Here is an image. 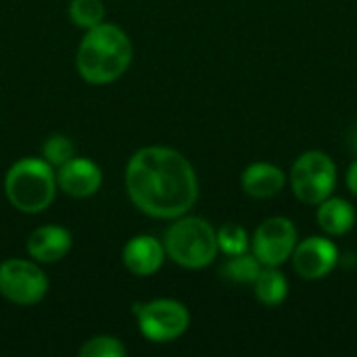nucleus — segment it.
Listing matches in <instances>:
<instances>
[{"mask_svg": "<svg viewBox=\"0 0 357 357\" xmlns=\"http://www.w3.org/2000/svg\"><path fill=\"white\" fill-rule=\"evenodd\" d=\"M126 188L132 203L157 220L186 215L199 197V180L190 161L167 146H144L126 167Z\"/></svg>", "mask_w": 357, "mask_h": 357, "instance_id": "obj_1", "label": "nucleus"}, {"mask_svg": "<svg viewBox=\"0 0 357 357\" xmlns=\"http://www.w3.org/2000/svg\"><path fill=\"white\" fill-rule=\"evenodd\" d=\"M134 46L128 33L113 23H98L88 29L77 46V73L88 84H111L130 67Z\"/></svg>", "mask_w": 357, "mask_h": 357, "instance_id": "obj_2", "label": "nucleus"}, {"mask_svg": "<svg viewBox=\"0 0 357 357\" xmlns=\"http://www.w3.org/2000/svg\"><path fill=\"white\" fill-rule=\"evenodd\" d=\"M8 203L23 213H40L50 207L56 195V174L46 159H21L4 178Z\"/></svg>", "mask_w": 357, "mask_h": 357, "instance_id": "obj_3", "label": "nucleus"}, {"mask_svg": "<svg viewBox=\"0 0 357 357\" xmlns=\"http://www.w3.org/2000/svg\"><path fill=\"white\" fill-rule=\"evenodd\" d=\"M165 255L182 268L201 270L218 257V232L203 218L180 215L165 232Z\"/></svg>", "mask_w": 357, "mask_h": 357, "instance_id": "obj_4", "label": "nucleus"}, {"mask_svg": "<svg viewBox=\"0 0 357 357\" xmlns=\"http://www.w3.org/2000/svg\"><path fill=\"white\" fill-rule=\"evenodd\" d=\"M291 188L303 205H320L337 188V165L324 151H305L291 167Z\"/></svg>", "mask_w": 357, "mask_h": 357, "instance_id": "obj_5", "label": "nucleus"}, {"mask_svg": "<svg viewBox=\"0 0 357 357\" xmlns=\"http://www.w3.org/2000/svg\"><path fill=\"white\" fill-rule=\"evenodd\" d=\"M138 328L153 343H169L180 339L190 326V312L176 299H153L132 305Z\"/></svg>", "mask_w": 357, "mask_h": 357, "instance_id": "obj_6", "label": "nucleus"}, {"mask_svg": "<svg viewBox=\"0 0 357 357\" xmlns=\"http://www.w3.org/2000/svg\"><path fill=\"white\" fill-rule=\"evenodd\" d=\"M48 293L46 274L27 259H6L0 264V295L17 305H36Z\"/></svg>", "mask_w": 357, "mask_h": 357, "instance_id": "obj_7", "label": "nucleus"}, {"mask_svg": "<svg viewBox=\"0 0 357 357\" xmlns=\"http://www.w3.org/2000/svg\"><path fill=\"white\" fill-rule=\"evenodd\" d=\"M297 228L289 218L276 215L268 218L255 230L251 238V253L259 259L261 266H282L291 259L297 247Z\"/></svg>", "mask_w": 357, "mask_h": 357, "instance_id": "obj_8", "label": "nucleus"}, {"mask_svg": "<svg viewBox=\"0 0 357 357\" xmlns=\"http://www.w3.org/2000/svg\"><path fill=\"white\" fill-rule=\"evenodd\" d=\"M293 268L303 280H322L339 266V249L326 236H310L297 243Z\"/></svg>", "mask_w": 357, "mask_h": 357, "instance_id": "obj_9", "label": "nucleus"}, {"mask_svg": "<svg viewBox=\"0 0 357 357\" xmlns=\"http://www.w3.org/2000/svg\"><path fill=\"white\" fill-rule=\"evenodd\" d=\"M102 184L100 167L86 157H71L56 172V186L75 199L92 197Z\"/></svg>", "mask_w": 357, "mask_h": 357, "instance_id": "obj_10", "label": "nucleus"}, {"mask_svg": "<svg viewBox=\"0 0 357 357\" xmlns=\"http://www.w3.org/2000/svg\"><path fill=\"white\" fill-rule=\"evenodd\" d=\"M165 261V247L155 236L140 234L123 247V266L134 276H153Z\"/></svg>", "mask_w": 357, "mask_h": 357, "instance_id": "obj_11", "label": "nucleus"}, {"mask_svg": "<svg viewBox=\"0 0 357 357\" xmlns=\"http://www.w3.org/2000/svg\"><path fill=\"white\" fill-rule=\"evenodd\" d=\"M71 232L61 226H42L27 238V253L33 261L54 264L71 251Z\"/></svg>", "mask_w": 357, "mask_h": 357, "instance_id": "obj_12", "label": "nucleus"}, {"mask_svg": "<svg viewBox=\"0 0 357 357\" xmlns=\"http://www.w3.org/2000/svg\"><path fill=\"white\" fill-rule=\"evenodd\" d=\"M241 184H243V190L253 199H272L284 190L287 174L274 163L257 161V163H251L243 172Z\"/></svg>", "mask_w": 357, "mask_h": 357, "instance_id": "obj_13", "label": "nucleus"}, {"mask_svg": "<svg viewBox=\"0 0 357 357\" xmlns=\"http://www.w3.org/2000/svg\"><path fill=\"white\" fill-rule=\"evenodd\" d=\"M318 224L328 236H345L356 226L357 213L354 205L339 197H328L318 205Z\"/></svg>", "mask_w": 357, "mask_h": 357, "instance_id": "obj_14", "label": "nucleus"}, {"mask_svg": "<svg viewBox=\"0 0 357 357\" xmlns=\"http://www.w3.org/2000/svg\"><path fill=\"white\" fill-rule=\"evenodd\" d=\"M253 289L259 303H264L266 307H278L289 295V280L278 268L264 266L253 282Z\"/></svg>", "mask_w": 357, "mask_h": 357, "instance_id": "obj_15", "label": "nucleus"}, {"mask_svg": "<svg viewBox=\"0 0 357 357\" xmlns=\"http://www.w3.org/2000/svg\"><path fill=\"white\" fill-rule=\"evenodd\" d=\"M261 272V264L253 253L230 255V259L222 266V276L236 284H253Z\"/></svg>", "mask_w": 357, "mask_h": 357, "instance_id": "obj_16", "label": "nucleus"}, {"mask_svg": "<svg viewBox=\"0 0 357 357\" xmlns=\"http://www.w3.org/2000/svg\"><path fill=\"white\" fill-rule=\"evenodd\" d=\"M218 247L222 253L230 255H238V253H247L251 247V238L247 234V230L238 224H224L218 230Z\"/></svg>", "mask_w": 357, "mask_h": 357, "instance_id": "obj_17", "label": "nucleus"}, {"mask_svg": "<svg viewBox=\"0 0 357 357\" xmlns=\"http://www.w3.org/2000/svg\"><path fill=\"white\" fill-rule=\"evenodd\" d=\"M69 17L77 27L90 29L105 19V4L102 0H71Z\"/></svg>", "mask_w": 357, "mask_h": 357, "instance_id": "obj_18", "label": "nucleus"}, {"mask_svg": "<svg viewBox=\"0 0 357 357\" xmlns=\"http://www.w3.org/2000/svg\"><path fill=\"white\" fill-rule=\"evenodd\" d=\"M42 157L52 165V167H61L63 163H67L71 157H75V146L73 142L63 136V134H52L46 138L44 146H42Z\"/></svg>", "mask_w": 357, "mask_h": 357, "instance_id": "obj_19", "label": "nucleus"}, {"mask_svg": "<svg viewBox=\"0 0 357 357\" xmlns=\"http://www.w3.org/2000/svg\"><path fill=\"white\" fill-rule=\"evenodd\" d=\"M128 354L126 345L117 337H94L79 347V357H123Z\"/></svg>", "mask_w": 357, "mask_h": 357, "instance_id": "obj_20", "label": "nucleus"}, {"mask_svg": "<svg viewBox=\"0 0 357 357\" xmlns=\"http://www.w3.org/2000/svg\"><path fill=\"white\" fill-rule=\"evenodd\" d=\"M345 182H347V188L357 197V159L349 165L347 176H345Z\"/></svg>", "mask_w": 357, "mask_h": 357, "instance_id": "obj_21", "label": "nucleus"}, {"mask_svg": "<svg viewBox=\"0 0 357 357\" xmlns=\"http://www.w3.org/2000/svg\"><path fill=\"white\" fill-rule=\"evenodd\" d=\"M349 146H351V151L357 155V123L351 128V132H349Z\"/></svg>", "mask_w": 357, "mask_h": 357, "instance_id": "obj_22", "label": "nucleus"}]
</instances>
